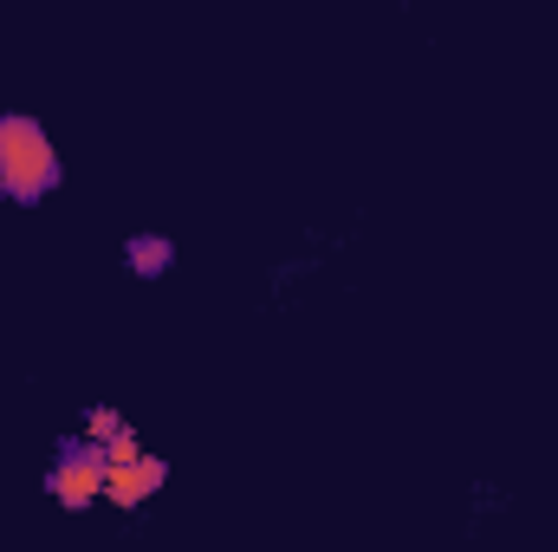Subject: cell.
I'll list each match as a JSON object with an SVG mask.
<instances>
[{"label": "cell", "instance_id": "1", "mask_svg": "<svg viewBox=\"0 0 558 552\" xmlns=\"http://www.w3.org/2000/svg\"><path fill=\"white\" fill-rule=\"evenodd\" d=\"M52 189H59V149L46 137V124L26 111H0V195L33 208Z\"/></svg>", "mask_w": 558, "mask_h": 552}, {"label": "cell", "instance_id": "2", "mask_svg": "<svg viewBox=\"0 0 558 552\" xmlns=\"http://www.w3.org/2000/svg\"><path fill=\"white\" fill-rule=\"evenodd\" d=\"M105 475H111L105 442L78 435V442H59V461L46 468V494H52L59 507H72V514H85V507L105 501Z\"/></svg>", "mask_w": 558, "mask_h": 552}, {"label": "cell", "instance_id": "3", "mask_svg": "<svg viewBox=\"0 0 558 552\" xmlns=\"http://www.w3.org/2000/svg\"><path fill=\"white\" fill-rule=\"evenodd\" d=\"M162 481H169V461H162V455H149V448H137V455L111 461V475H105V501L131 514V507H143V501H156V494H162Z\"/></svg>", "mask_w": 558, "mask_h": 552}, {"label": "cell", "instance_id": "4", "mask_svg": "<svg viewBox=\"0 0 558 552\" xmlns=\"http://www.w3.org/2000/svg\"><path fill=\"white\" fill-rule=\"evenodd\" d=\"M124 267L137 279L169 274V267H175V241H169V235H131V241H124Z\"/></svg>", "mask_w": 558, "mask_h": 552}, {"label": "cell", "instance_id": "5", "mask_svg": "<svg viewBox=\"0 0 558 552\" xmlns=\"http://www.w3.org/2000/svg\"><path fill=\"white\" fill-rule=\"evenodd\" d=\"M118 429H131L118 410H92V416H85V435H92V442H111Z\"/></svg>", "mask_w": 558, "mask_h": 552}]
</instances>
